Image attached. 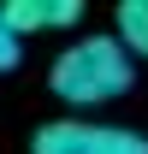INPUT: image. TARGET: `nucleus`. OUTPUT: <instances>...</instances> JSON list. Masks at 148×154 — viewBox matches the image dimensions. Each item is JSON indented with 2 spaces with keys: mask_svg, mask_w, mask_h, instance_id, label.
I'll return each instance as SVG.
<instances>
[{
  "mask_svg": "<svg viewBox=\"0 0 148 154\" xmlns=\"http://www.w3.org/2000/svg\"><path fill=\"white\" fill-rule=\"evenodd\" d=\"M113 42L130 59H148V0H125L113 12Z\"/></svg>",
  "mask_w": 148,
  "mask_h": 154,
  "instance_id": "nucleus-4",
  "label": "nucleus"
},
{
  "mask_svg": "<svg viewBox=\"0 0 148 154\" xmlns=\"http://www.w3.org/2000/svg\"><path fill=\"white\" fill-rule=\"evenodd\" d=\"M18 59H24V42L12 36V30H6V18H0V71H12Z\"/></svg>",
  "mask_w": 148,
  "mask_h": 154,
  "instance_id": "nucleus-5",
  "label": "nucleus"
},
{
  "mask_svg": "<svg viewBox=\"0 0 148 154\" xmlns=\"http://www.w3.org/2000/svg\"><path fill=\"white\" fill-rule=\"evenodd\" d=\"M0 18H6L12 36H30V30H65V24H77L83 6L77 0H6Z\"/></svg>",
  "mask_w": 148,
  "mask_h": 154,
  "instance_id": "nucleus-3",
  "label": "nucleus"
},
{
  "mask_svg": "<svg viewBox=\"0 0 148 154\" xmlns=\"http://www.w3.org/2000/svg\"><path fill=\"white\" fill-rule=\"evenodd\" d=\"M130 83H136V65L113 36H77L48 65V89L71 107H107V101L130 95Z\"/></svg>",
  "mask_w": 148,
  "mask_h": 154,
  "instance_id": "nucleus-1",
  "label": "nucleus"
},
{
  "mask_svg": "<svg viewBox=\"0 0 148 154\" xmlns=\"http://www.w3.org/2000/svg\"><path fill=\"white\" fill-rule=\"evenodd\" d=\"M30 154H148V136L119 125H89V119H54L36 131Z\"/></svg>",
  "mask_w": 148,
  "mask_h": 154,
  "instance_id": "nucleus-2",
  "label": "nucleus"
}]
</instances>
